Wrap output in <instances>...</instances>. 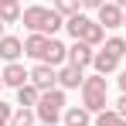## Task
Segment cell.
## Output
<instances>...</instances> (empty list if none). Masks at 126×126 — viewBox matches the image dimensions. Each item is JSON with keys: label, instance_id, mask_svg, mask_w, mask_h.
Returning <instances> with one entry per match:
<instances>
[{"label": "cell", "instance_id": "obj_25", "mask_svg": "<svg viewBox=\"0 0 126 126\" xmlns=\"http://www.w3.org/2000/svg\"><path fill=\"white\" fill-rule=\"evenodd\" d=\"M0 38H7V24L3 21H0Z\"/></svg>", "mask_w": 126, "mask_h": 126}, {"label": "cell", "instance_id": "obj_26", "mask_svg": "<svg viewBox=\"0 0 126 126\" xmlns=\"http://www.w3.org/2000/svg\"><path fill=\"white\" fill-rule=\"evenodd\" d=\"M0 3H17V0H0Z\"/></svg>", "mask_w": 126, "mask_h": 126}, {"label": "cell", "instance_id": "obj_6", "mask_svg": "<svg viewBox=\"0 0 126 126\" xmlns=\"http://www.w3.org/2000/svg\"><path fill=\"white\" fill-rule=\"evenodd\" d=\"M31 85H38L41 92H51V89H58V68H51V65H34L31 68Z\"/></svg>", "mask_w": 126, "mask_h": 126}, {"label": "cell", "instance_id": "obj_29", "mask_svg": "<svg viewBox=\"0 0 126 126\" xmlns=\"http://www.w3.org/2000/svg\"><path fill=\"white\" fill-rule=\"evenodd\" d=\"M38 126H41V123H38Z\"/></svg>", "mask_w": 126, "mask_h": 126}, {"label": "cell", "instance_id": "obj_20", "mask_svg": "<svg viewBox=\"0 0 126 126\" xmlns=\"http://www.w3.org/2000/svg\"><path fill=\"white\" fill-rule=\"evenodd\" d=\"M10 116H14V106L0 99V126H10Z\"/></svg>", "mask_w": 126, "mask_h": 126}, {"label": "cell", "instance_id": "obj_22", "mask_svg": "<svg viewBox=\"0 0 126 126\" xmlns=\"http://www.w3.org/2000/svg\"><path fill=\"white\" fill-rule=\"evenodd\" d=\"M116 112L126 119V95H119V99H116Z\"/></svg>", "mask_w": 126, "mask_h": 126}, {"label": "cell", "instance_id": "obj_11", "mask_svg": "<svg viewBox=\"0 0 126 126\" xmlns=\"http://www.w3.org/2000/svg\"><path fill=\"white\" fill-rule=\"evenodd\" d=\"M85 82V72L75 68V65H62L58 68V89H82Z\"/></svg>", "mask_w": 126, "mask_h": 126}, {"label": "cell", "instance_id": "obj_8", "mask_svg": "<svg viewBox=\"0 0 126 126\" xmlns=\"http://www.w3.org/2000/svg\"><path fill=\"white\" fill-rule=\"evenodd\" d=\"M0 79H3V85H10V89H21V85L31 82V72H27L21 62H10V65H3Z\"/></svg>", "mask_w": 126, "mask_h": 126}, {"label": "cell", "instance_id": "obj_17", "mask_svg": "<svg viewBox=\"0 0 126 126\" xmlns=\"http://www.w3.org/2000/svg\"><path fill=\"white\" fill-rule=\"evenodd\" d=\"M51 7H55V10L65 17V21H68V17H75V14L82 10V0H55Z\"/></svg>", "mask_w": 126, "mask_h": 126}, {"label": "cell", "instance_id": "obj_18", "mask_svg": "<svg viewBox=\"0 0 126 126\" xmlns=\"http://www.w3.org/2000/svg\"><path fill=\"white\" fill-rule=\"evenodd\" d=\"M21 17H24L21 3H0V21H3V24H17Z\"/></svg>", "mask_w": 126, "mask_h": 126}, {"label": "cell", "instance_id": "obj_9", "mask_svg": "<svg viewBox=\"0 0 126 126\" xmlns=\"http://www.w3.org/2000/svg\"><path fill=\"white\" fill-rule=\"evenodd\" d=\"M95 14H99V24H102L106 31H116V27H123V17H126V14L116 7V3H112V0H106L102 7L95 10Z\"/></svg>", "mask_w": 126, "mask_h": 126}, {"label": "cell", "instance_id": "obj_16", "mask_svg": "<svg viewBox=\"0 0 126 126\" xmlns=\"http://www.w3.org/2000/svg\"><path fill=\"white\" fill-rule=\"evenodd\" d=\"M10 126H38V116H34V109H14V116H10Z\"/></svg>", "mask_w": 126, "mask_h": 126}, {"label": "cell", "instance_id": "obj_10", "mask_svg": "<svg viewBox=\"0 0 126 126\" xmlns=\"http://www.w3.org/2000/svg\"><path fill=\"white\" fill-rule=\"evenodd\" d=\"M48 41H51V38H44V34H27V38H24V55L34 58V62H44V55H48Z\"/></svg>", "mask_w": 126, "mask_h": 126}, {"label": "cell", "instance_id": "obj_28", "mask_svg": "<svg viewBox=\"0 0 126 126\" xmlns=\"http://www.w3.org/2000/svg\"><path fill=\"white\" fill-rule=\"evenodd\" d=\"M123 27H126V17H123Z\"/></svg>", "mask_w": 126, "mask_h": 126}, {"label": "cell", "instance_id": "obj_5", "mask_svg": "<svg viewBox=\"0 0 126 126\" xmlns=\"http://www.w3.org/2000/svg\"><path fill=\"white\" fill-rule=\"evenodd\" d=\"M65 89H51V92H41V102L34 109V116H38V123L41 126H55L58 119L65 116Z\"/></svg>", "mask_w": 126, "mask_h": 126}, {"label": "cell", "instance_id": "obj_14", "mask_svg": "<svg viewBox=\"0 0 126 126\" xmlns=\"http://www.w3.org/2000/svg\"><path fill=\"white\" fill-rule=\"evenodd\" d=\"M62 123L65 126H92V112L85 106H68L65 116H62Z\"/></svg>", "mask_w": 126, "mask_h": 126}, {"label": "cell", "instance_id": "obj_27", "mask_svg": "<svg viewBox=\"0 0 126 126\" xmlns=\"http://www.w3.org/2000/svg\"><path fill=\"white\" fill-rule=\"evenodd\" d=\"M0 89H3V79H0Z\"/></svg>", "mask_w": 126, "mask_h": 126}, {"label": "cell", "instance_id": "obj_15", "mask_svg": "<svg viewBox=\"0 0 126 126\" xmlns=\"http://www.w3.org/2000/svg\"><path fill=\"white\" fill-rule=\"evenodd\" d=\"M38 102H41V89H38V85H21V89H17V106H21V109H38Z\"/></svg>", "mask_w": 126, "mask_h": 126}, {"label": "cell", "instance_id": "obj_21", "mask_svg": "<svg viewBox=\"0 0 126 126\" xmlns=\"http://www.w3.org/2000/svg\"><path fill=\"white\" fill-rule=\"evenodd\" d=\"M102 3H106V0H82V7H85V10H99Z\"/></svg>", "mask_w": 126, "mask_h": 126}, {"label": "cell", "instance_id": "obj_19", "mask_svg": "<svg viewBox=\"0 0 126 126\" xmlns=\"http://www.w3.org/2000/svg\"><path fill=\"white\" fill-rule=\"evenodd\" d=\"M92 123H95V126H126V119L116 112V109H106V112H99Z\"/></svg>", "mask_w": 126, "mask_h": 126}, {"label": "cell", "instance_id": "obj_1", "mask_svg": "<svg viewBox=\"0 0 126 126\" xmlns=\"http://www.w3.org/2000/svg\"><path fill=\"white\" fill-rule=\"evenodd\" d=\"M21 24L31 31V34H44V38H55L58 31L65 27V17L55 10V7H41V3H34V7H24V17Z\"/></svg>", "mask_w": 126, "mask_h": 126}, {"label": "cell", "instance_id": "obj_13", "mask_svg": "<svg viewBox=\"0 0 126 126\" xmlns=\"http://www.w3.org/2000/svg\"><path fill=\"white\" fill-rule=\"evenodd\" d=\"M24 55V41L21 38H14V34H7V38H0V58L10 65V62H17Z\"/></svg>", "mask_w": 126, "mask_h": 126}, {"label": "cell", "instance_id": "obj_7", "mask_svg": "<svg viewBox=\"0 0 126 126\" xmlns=\"http://www.w3.org/2000/svg\"><path fill=\"white\" fill-rule=\"evenodd\" d=\"M95 62V48L85 41H72V48H68V65H75V68H89V65Z\"/></svg>", "mask_w": 126, "mask_h": 126}, {"label": "cell", "instance_id": "obj_12", "mask_svg": "<svg viewBox=\"0 0 126 126\" xmlns=\"http://www.w3.org/2000/svg\"><path fill=\"white\" fill-rule=\"evenodd\" d=\"M41 65H51V68H62V65H68V44H62L58 38H51L48 41V55H44Z\"/></svg>", "mask_w": 126, "mask_h": 126}, {"label": "cell", "instance_id": "obj_24", "mask_svg": "<svg viewBox=\"0 0 126 126\" xmlns=\"http://www.w3.org/2000/svg\"><path fill=\"white\" fill-rule=\"evenodd\" d=\"M112 3H116V7H119V10L126 14V0H112Z\"/></svg>", "mask_w": 126, "mask_h": 126}, {"label": "cell", "instance_id": "obj_23", "mask_svg": "<svg viewBox=\"0 0 126 126\" xmlns=\"http://www.w3.org/2000/svg\"><path fill=\"white\" fill-rule=\"evenodd\" d=\"M116 82H119V89H123V95H126V72H119V79H116Z\"/></svg>", "mask_w": 126, "mask_h": 126}, {"label": "cell", "instance_id": "obj_2", "mask_svg": "<svg viewBox=\"0 0 126 126\" xmlns=\"http://www.w3.org/2000/svg\"><path fill=\"white\" fill-rule=\"evenodd\" d=\"M65 31L72 34V41H85V44H92V48L106 44V27L99 21H92V17H85V14L68 17L65 21Z\"/></svg>", "mask_w": 126, "mask_h": 126}, {"label": "cell", "instance_id": "obj_4", "mask_svg": "<svg viewBox=\"0 0 126 126\" xmlns=\"http://www.w3.org/2000/svg\"><path fill=\"white\" fill-rule=\"evenodd\" d=\"M123 55H126V38H106V44L95 51V62H92L95 75H112L123 62Z\"/></svg>", "mask_w": 126, "mask_h": 126}, {"label": "cell", "instance_id": "obj_3", "mask_svg": "<svg viewBox=\"0 0 126 126\" xmlns=\"http://www.w3.org/2000/svg\"><path fill=\"white\" fill-rule=\"evenodd\" d=\"M82 106L92 116H99V112L109 109V82H106V75H85V82H82Z\"/></svg>", "mask_w": 126, "mask_h": 126}]
</instances>
